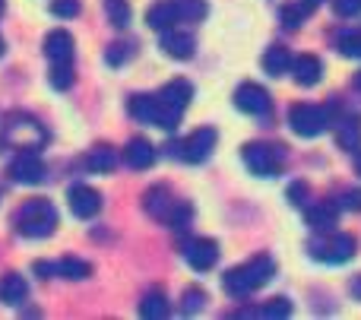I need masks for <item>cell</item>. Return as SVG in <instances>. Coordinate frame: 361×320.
I'll return each instance as SVG.
<instances>
[{
  "label": "cell",
  "instance_id": "1",
  "mask_svg": "<svg viewBox=\"0 0 361 320\" xmlns=\"http://www.w3.org/2000/svg\"><path fill=\"white\" fill-rule=\"evenodd\" d=\"M273 273H276L273 257H263L260 254V257H254L250 264L228 270V276H225V289H228V295L244 298V295H250V292L263 289V285L273 279Z\"/></svg>",
  "mask_w": 361,
  "mask_h": 320
},
{
  "label": "cell",
  "instance_id": "2",
  "mask_svg": "<svg viewBox=\"0 0 361 320\" xmlns=\"http://www.w3.org/2000/svg\"><path fill=\"white\" fill-rule=\"evenodd\" d=\"M57 226V213L48 200H29L16 213V232L25 238H48Z\"/></svg>",
  "mask_w": 361,
  "mask_h": 320
},
{
  "label": "cell",
  "instance_id": "3",
  "mask_svg": "<svg viewBox=\"0 0 361 320\" xmlns=\"http://www.w3.org/2000/svg\"><path fill=\"white\" fill-rule=\"evenodd\" d=\"M244 165L257 178H276L282 168V149L279 146H267V143H247L244 146Z\"/></svg>",
  "mask_w": 361,
  "mask_h": 320
},
{
  "label": "cell",
  "instance_id": "4",
  "mask_svg": "<svg viewBox=\"0 0 361 320\" xmlns=\"http://www.w3.org/2000/svg\"><path fill=\"white\" fill-rule=\"evenodd\" d=\"M288 124L301 137H317V133L326 130V111H320L314 105H295L288 111Z\"/></svg>",
  "mask_w": 361,
  "mask_h": 320
},
{
  "label": "cell",
  "instance_id": "5",
  "mask_svg": "<svg viewBox=\"0 0 361 320\" xmlns=\"http://www.w3.org/2000/svg\"><path fill=\"white\" fill-rule=\"evenodd\" d=\"M10 178L13 181H19V184H38L44 178V162L29 149L19 152V156L13 159V165H10Z\"/></svg>",
  "mask_w": 361,
  "mask_h": 320
},
{
  "label": "cell",
  "instance_id": "6",
  "mask_svg": "<svg viewBox=\"0 0 361 320\" xmlns=\"http://www.w3.org/2000/svg\"><path fill=\"white\" fill-rule=\"evenodd\" d=\"M212 149H216V130L203 127V130H197L193 137L184 140V146H180V159H184V162H203V159H209Z\"/></svg>",
  "mask_w": 361,
  "mask_h": 320
},
{
  "label": "cell",
  "instance_id": "7",
  "mask_svg": "<svg viewBox=\"0 0 361 320\" xmlns=\"http://www.w3.org/2000/svg\"><path fill=\"white\" fill-rule=\"evenodd\" d=\"M352 254H355V241H352L349 235H336V238H330V241H317V245H314V257L326 260V264H343Z\"/></svg>",
  "mask_w": 361,
  "mask_h": 320
},
{
  "label": "cell",
  "instance_id": "8",
  "mask_svg": "<svg viewBox=\"0 0 361 320\" xmlns=\"http://www.w3.org/2000/svg\"><path fill=\"white\" fill-rule=\"evenodd\" d=\"M235 105L241 108L244 114H263V111H269V95H267V89L257 86V82H244L235 92Z\"/></svg>",
  "mask_w": 361,
  "mask_h": 320
},
{
  "label": "cell",
  "instance_id": "9",
  "mask_svg": "<svg viewBox=\"0 0 361 320\" xmlns=\"http://www.w3.org/2000/svg\"><path fill=\"white\" fill-rule=\"evenodd\" d=\"M70 209H73L80 219H92V216L102 209L99 190L89 187V184H76V187H70Z\"/></svg>",
  "mask_w": 361,
  "mask_h": 320
},
{
  "label": "cell",
  "instance_id": "10",
  "mask_svg": "<svg viewBox=\"0 0 361 320\" xmlns=\"http://www.w3.org/2000/svg\"><path fill=\"white\" fill-rule=\"evenodd\" d=\"M184 257L193 270H209L219 260V247H216V241H209V238H197L184 247Z\"/></svg>",
  "mask_w": 361,
  "mask_h": 320
},
{
  "label": "cell",
  "instance_id": "11",
  "mask_svg": "<svg viewBox=\"0 0 361 320\" xmlns=\"http://www.w3.org/2000/svg\"><path fill=\"white\" fill-rule=\"evenodd\" d=\"M44 54L54 63H70L73 61V35L63 29L48 32V38H44Z\"/></svg>",
  "mask_w": 361,
  "mask_h": 320
},
{
  "label": "cell",
  "instance_id": "12",
  "mask_svg": "<svg viewBox=\"0 0 361 320\" xmlns=\"http://www.w3.org/2000/svg\"><path fill=\"white\" fill-rule=\"evenodd\" d=\"M143 207H146V213H149V216H156V219H169V216H171V209H175L178 203L171 200V190L159 184V187L146 190V197H143Z\"/></svg>",
  "mask_w": 361,
  "mask_h": 320
},
{
  "label": "cell",
  "instance_id": "13",
  "mask_svg": "<svg viewBox=\"0 0 361 320\" xmlns=\"http://www.w3.org/2000/svg\"><path fill=\"white\" fill-rule=\"evenodd\" d=\"M124 156H127V165L130 168H149L152 162H156V149H152V143L149 140H130L127 143V149H124Z\"/></svg>",
  "mask_w": 361,
  "mask_h": 320
},
{
  "label": "cell",
  "instance_id": "14",
  "mask_svg": "<svg viewBox=\"0 0 361 320\" xmlns=\"http://www.w3.org/2000/svg\"><path fill=\"white\" fill-rule=\"evenodd\" d=\"M162 51H165L169 57H178V61H184V57L193 54V38L187 35V32H171V29H165V35H162Z\"/></svg>",
  "mask_w": 361,
  "mask_h": 320
},
{
  "label": "cell",
  "instance_id": "15",
  "mask_svg": "<svg viewBox=\"0 0 361 320\" xmlns=\"http://www.w3.org/2000/svg\"><path fill=\"white\" fill-rule=\"evenodd\" d=\"M292 73H295V80H298L301 86H314V82H320V76H324V67H320L317 57L305 54V57H295Z\"/></svg>",
  "mask_w": 361,
  "mask_h": 320
},
{
  "label": "cell",
  "instance_id": "16",
  "mask_svg": "<svg viewBox=\"0 0 361 320\" xmlns=\"http://www.w3.org/2000/svg\"><path fill=\"white\" fill-rule=\"evenodd\" d=\"M25 295H29V285H25L23 276L10 273V276L0 279V302L4 304H19V302H25Z\"/></svg>",
  "mask_w": 361,
  "mask_h": 320
},
{
  "label": "cell",
  "instance_id": "17",
  "mask_svg": "<svg viewBox=\"0 0 361 320\" xmlns=\"http://www.w3.org/2000/svg\"><path fill=\"white\" fill-rule=\"evenodd\" d=\"M146 23H149L152 29H159V32L171 29V25L178 23V6H175V0H171V4H156L149 13H146Z\"/></svg>",
  "mask_w": 361,
  "mask_h": 320
},
{
  "label": "cell",
  "instance_id": "18",
  "mask_svg": "<svg viewBox=\"0 0 361 320\" xmlns=\"http://www.w3.org/2000/svg\"><path fill=\"white\" fill-rule=\"evenodd\" d=\"M127 111L130 118H137L140 124H152L156 121V95H133L127 101Z\"/></svg>",
  "mask_w": 361,
  "mask_h": 320
},
{
  "label": "cell",
  "instance_id": "19",
  "mask_svg": "<svg viewBox=\"0 0 361 320\" xmlns=\"http://www.w3.org/2000/svg\"><path fill=\"white\" fill-rule=\"evenodd\" d=\"M263 67H267L269 76H282L292 67V54H288L282 44H273V48H267V54H263Z\"/></svg>",
  "mask_w": 361,
  "mask_h": 320
},
{
  "label": "cell",
  "instance_id": "20",
  "mask_svg": "<svg viewBox=\"0 0 361 320\" xmlns=\"http://www.w3.org/2000/svg\"><path fill=\"white\" fill-rule=\"evenodd\" d=\"M86 165H89V171H99V175H105V171H114V165H118V156H114L111 146H95V149H89Z\"/></svg>",
  "mask_w": 361,
  "mask_h": 320
},
{
  "label": "cell",
  "instance_id": "21",
  "mask_svg": "<svg viewBox=\"0 0 361 320\" xmlns=\"http://www.w3.org/2000/svg\"><path fill=\"white\" fill-rule=\"evenodd\" d=\"M307 226L317 228V232H330L336 226V207L330 203H317L314 209H307Z\"/></svg>",
  "mask_w": 361,
  "mask_h": 320
},
{
  "label": "cell",
  "instance_id": "22",
  "mask_svg": "<svg viewBox=\"0 0 361 320\" xmlns=\"http://www.w3.org/2000/svg\"><path fill=\"white\" fill-rule=\"evenodd\" d=\"M169 314V302H165L162 292H149V295L140 302V317H149V320H159Z\"/></svg>",
  "mask_w": 361,
  "mask_h": 320
},
{
  "label": "cell",
  "instance_id": "23",
  "mask_svg": "<svg viewBox=\"0 0 361 320\" xmlns=\"http://www.w3.org/2000/svg\"><path fill=\"white\" fill-rule=\"evenodd\" d=\"M54 273H61V276H67V279H86L89 273H92V266H89L86 260L63 257L61 264H54Z\"/></svg>",
  "mask_w": 361,
  "mask_h": 320
},
{
  "label": "cell",
  "instance_id": "24",
  "mask_svg": "<svg viewBox=\"0 0 361 320\" xmlns=\"http://www.w3.org/2000/svg\"><path fill=\"white\" fill-rule=\"evenodd\" d=\"M358 143H361L358 121H343V124H339V146H343V149H358Z\"/></svg>",
  "mask_w": 361,
  "mask_h": 320
},
{
  "label": "cell",
  "instance_id": "25",
  "mask_svg": "<svg viewBox=\"0 0 361 320\" xmlns=\"http://www.w3.org/2000/svg\"><path fill=\"white\" fill-rule=\"evenodd\" d=\"M175 6H178V19L197 23V19L206 16V0H175Z\"/></svg>",
  "mask_w": 361,
  "mask_h": 320
},
{
  "label": "cell",
  "instance_id": "26",
  "mask_svg": "<svg viewBox=\"0 0 361 320\" xmlns=\"http://www.w3.org/2000/svg\"><path fill=\"white\" fill-rule=\"evenodd\" d=\"M48 80H51L54 89H70L73 86V70H70V63H54Z\"/></svg>",
  "mask_w": 361,
  "mask_h": 320
},
{
  "label": "cell",
  "instance_id": "27",
  "mask_svg": "<svg viewBox=\"0 0 361 320\" xmlns=\"http://www.w3.org/2000/svg\"><path fill=\"white\" fill-rule=\"evenodd\" d=\"M51 13L54 16H63V19H73L80 13V0H54L51 4Z\"/></svg>",
  "mask_w": 361,
  "mask_h": 320
},
{
  "label": "cell",
  "instance_id": "28",
  "mask_svg": "<svg viewBox=\"0 0 361 320\" xmlns=\"http://www.w3.org/2000/svg\"><path fill=\"white\" fill-rule=\"evenodd\" d=\"M263 317H288L292 314V302H286V298H276V302H269L267 308L260 311Z\"/></svg>",
  "mask_w": 361,
  "mask_h": 320
},
{
  "label": "cell",
  "instance_id": "29",
  "mask_svg": "<svg viewBox=\"0 0 361 320\" xmlns=\"http://www.w3.org/2000/svg\"><path fill=\"white\" fill-rule=\"evenodd\" d=\"M203 302H206V295L200 289H187L184 292V314H197V311L203 308Z\"/></svg>",
  "mask_w": 361,
  "mask_h": 320
},
{
  "label": "cell",
  "instance_id": "30",
  "mask_svg": "<svg viewBox=\"0 0 361 320\" xmlns=\"http://www.w3.org/2000/svg\"><path fill=\"white\" fill-rule=\"evenodd\" d=\"M108 16L114 19V25H127V23H130V10H127L121 0H111V4H108Z\"/></svg>",
  "mask_w": 361,
  "mask_h": 320
},
{
  "label": "cell",
  "instance_id": "31",
  "mask_svg": "<svg viewBox=\"0 0 361 320\" xmlns=\"http://www.w3.org/2000/svg\"><path fill=\"white\" fill-rule=\"evenodd\" d=\"M301 13H305V10H301V4L298 6H282V13H279L282 25H286V29H298V25H301Z\"/></svg>",
  "mask_w": 361,
  "mask_h": 320
},
{
  "label": "cell",
  "instance_id": "32",
  "mask_svg": "<svg viewBox=\"0 0 361 320\" xmlns=\"http://www.w3.org/2000/svg\"><path fill=\"white\" fill-rule=\"evenodd\" d=\"M305 200H307V184L305 181L288 184V203H292V207H305Z\"/></svg>",
  "mask_w": 361,
  "mask_h": 320
},
{
  "label": "cell",
  "instance_id": "33",
  "mask_svg": "<svg viewBox=\"0 0 361 320\" xmlns=\"http://www.w3.org/2000/svg\"><path fill=\"white\" fill-rule=\"evenodd\" d=\"M339 51L349 57H361V35H345L343 42H339Z\"/></svg>",
  "mask_w": 361,
  "mask_h": 320
},
{
  "label": "cell",
  "instance_id": "34",
  "mask_svg": "<svg viewBox=\"0 0 361 320\" xmlns=\"http://www.w3.org/2000/svg\"><path fill=\"white\" fill-rule=\"evenodd\" d=\"M105 61L114 63V67H118V63H124L127 61V44H111V51L105 54Z\"/></svg>",
  "mask_w": 361,
  "mask_h": 320
},
{
  "label": "cell",
  "instance_id": "35",
  "mask_svg": "<svg viewBox=\"0 0 361 320\" xmlns=\"http://www.w3.org/2000/svg\"><path fill=\"white\" fill-rule=\"evenodd\" d=\"M361 10V0H336V13L339 16H352Z\"/></svg>",
  "mask_w": 361,
  "mask_h": 320
},
{
  "label": "cell",
  "instance_id": "36",
  "mask_svg": "<svg viewBox=\"0 0 361 320\" xmlns=\"http://www.w3.org/2000/svg\"><path fill=\"white\" fill-rule=\"evenodd\" d=\"M343 207L361 209V190H349V194H345V200H343Z\"/></svg>",
  "mask_w": 361,
  "mask_h": 320
},
{
  "label": "cell",
  "instance_id": "37",
  "mask_svg": "<svg viewBox=\"0 0 361 320\" xmlns=\"http://www.w3.org/2000/svg\"><path fill=\"white\" fill-rule=\"evenodd\" d=\"M314 6H320V0H301V10H305V13H311Z\"/></svg>",
  "mask_w": 361,
  "mask_h": 320
},
{
  "label": "cell",
  "instance_id": "38",
  "mask_svg": "<svg viewBox=\"0 0 361 320\" xmlns=\"http://www.w3.org/2000/svg\"><path fill=\"white\" fill-rule=\"evenodd\" d=\"M352 292H355V295L361 298V279H355V283H352Z\"/></svg>",
  "mask_w": 361,
  "mask_h": 320
},
{
  "label": "cell",
  "instance_id": "39",
  "mask_svg": "<svg viewBox=\"0 0 361 320\" xmlns=\"http://www.w3.org/2000/svg\"><path fill=\"white\" fill-rule=\"evenodd\" d=\"M355 86H358V89H361V73H358V76H355Z\"/></svg>",
  "mask_w": 361,
  "mask_h": 320
},
{
  "label": "cell",
  "instance_id": "40",
  "mask_svg": "<svg viewBox=\"0 0 361 320\" xmlns=\"http://www.w3.org/2000/svg\"><path fill=\"white\" fill-rule=\"evenodd\" d=\"M0 54H4V38H0Z\"/></svg>",
  "mask_w": 361,
  "mask_h": 320
},
{
  "label": "cell",
  "instance_id": "41",
  "mask_svg": "<svg viewBox=\"0 0 361 320\" xmlns=\"http://www.w3.org/2000/svg\"><path fill=\"white\" fill-rule=\"evenodd\" d=\"M358 175H361V156H358Z\"/></svg>",
  "mask_w": 361,
  "mask_h": 320
},
{
  "label": "cell",
  "instance_id": "42",
  "mask_svg": "<svg viewBox=\"0 0 361 320\" xmlns=\"http://www.w3.org/2000/svg\"><path fill=\"white\" fill-rule=\"evenodd\" d=\"M0 13H4V0H0Z\"/></svg>",
  "mask_w": 361,
  "mask_h": 320
}]
</instances>
